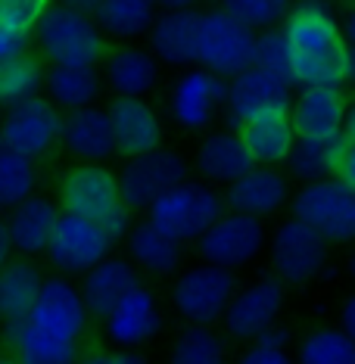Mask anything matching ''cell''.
<instances>
[{"mask_svg": "<svg viewBox=\"0 0 355 364\" xmlns=\"http://www.w3.org/2000/svg\"><path fill=\"white\" fill-rule=\"evenodd\" d=\"M293 50L296 87L300 85H340L349 87L352 50L343 31V19L330 0H296L280 22Z\"/></svg>", "mask_w": 355, "mask_h": 364, "instance_id": "cell-1", "label": "cell"}, {"mask_svg": "<svg viewBox=\"0 0 355 364\" xmlns=\"http://www.w3.org/2000/svg\"><path fill=\"white\" fill-rule=\"evenodd\" d=\"M31 47L47 65H100L110 50V38L97 26L94 13L51 0L31 28Z\"/></svg>", "mask_w": 355, "mask_h": 364, "instance_id": "cell-2", "label": "cell"}, {"mask_svg": "<svg viewBox=\"0 0 355 364\" xmlns=\"http://www.w3.org/2000/svg\"><path fill=\"white\" fill-rule=\"evenodd\" d=\"M237 287V271L196 259L181 264L169 277L165 299L181 324H221V314L228 311Z\"/></svg>", "mask_w": 355, "mask_h": 364, "instance_id": "cell-3", "label": "cell"}, {"mask_svg": "<svg viewBox=\"0 0 355 364\" xmlns=\"http://www.w3.org/2000/svg\"><path fill=\"white\" fill-rule=\"evenodd\" d=\"M225 190L209 184L203 178H184L175 187H169L159 200L144 215L153 221L156 228H162L165 234H171L181 243H196L209 225L225 212Z\"/></svg>", "mask_w": 355, "mask_h": 364, "instance_id": "cell-4", "label": "cell"}, {"mask_svg": "<svg viewBox=\"0 0 355 364\" xmlns=\"http://www.w3.org/2000/svg\"><path fill=\"white\" fill-rule=\"evenodd\" d=\"M330 250L334 246L315 228H309L296 215H287L268 230L265 255L271 274L280 277L287 287H309L327 274Z\"/></svg>", "mask_w": 355, "mask_h": 364, "instance_id": "cell-5", "label": "cell"}, {"mask_svg": "<svg viewBox=\"0 0 355 364\" xmlns=\"http://www.w3.org/2000/svg\"><path fill=\"white\" fill-rule=\"evenodd\" d=\"M290 215L315 228L330 246H355V187L343 175L296 184Z\"/></svg>", "mask_w": 355, "mask_h": 364, "instance_id": "cell-6", "label": "cell"}, {"mask_svg": "<svg viewBox=\"0 0 355 364\" xmlns=\"http://www.w3.org/2000/svg\"><path fill=\"white\" fill-rule=\"evenodd\" d=\"M255 35L225 6L200 10V28H196V65L209 69L218 78H234L255 56Z\"/></svg>", "mask_w": 355, "mask_h": 364, "instance_id": "cell-7", "label": "cell"}, {"mask_svg": "<svg viewBox=\"0 0 355 364\" xmlns=\"http://www.w3.org/2000/svg\"><path fill=\"white\" fill-rule=\"evenodd\" d=\"M228 81L212 75L203 65H187L169 85L165 119L184 134H203L225 115Z\"/></svg>", "mask_w": 355, "mask_h": 364, "instance_id": "cell-8", "label": "cell"}, {"mask_svg": "<svg viewBox=\"0 0 355 364\" xmlns=\"http://www.w3.org/2000/svg\"><path fill=\"white\" fill-rule=\"evenodd\" d=\"M194 246L200 259L216 262L231 271H243L265 255L268 221L259 218V215L225 209Z\"/></svg>", "mask_w": 355, "mask_h": 364, "instance_id": "cell-9", "label": "cell"}, {"mask_svg": "<svg viewBox=\"0 0 355 364\" xmlns=\"http://www.w3.org/2000/svg\"><path fill=\"white\" fill-rule=\"evenodd\" d=\"M115 246L119 243L106 230L103 221L88 218V215H78V212H63L44 255L53 264L56 274L78 280L97 262H103L110 252H115Z\"/></svg>", "mask_w": 355, "mask_h": 364, "instance_id": "cell-10", "label": "cell"}, {"mask_svg": "<svg viewBox=\"0 0 355 364\" xmlns=\"http://www.w3.org/2000/svg\"><path fill=\"white\" fill-rule=\"evenodd\" d=\"M287 305V284L275 274H262L240 284L231 299L228 311L221 314V330L234 346H246L262 336L268 327L280 324V314Z\"/></svg>", "mask_w": 355, "mask_h": 364, "instance_id": "cell-11", "label": "cell"}, {"mask_svg": "<svg viewBox=\"0 0 355 364\" xmlns=\"http://www.w3.org/2000/svg\"><path fill=\"white\" fill-rule=\"evenodd\" d=\"M184 178H191V162L165 144L156 146V150L128 156L119 168L122 203L140 215L150 209L153 200H159L165 190L175 187Z\"/></svg>", "mask_w": 355, "mask_h": 364, "instance_id": "cell-12", "label": "cell"}, {"mask_svg": "<svg viewBox=\"0 0 355 364\" xmlns=\"http://www.w3.org/2000/svg\"><path fill=\"white\" fill-rule=\"evenodd\" d=\"M296 85L275 72L262 69V65H246L234 78H228L225 94V125L240 128L253 119L275 112H290Z\"/></svg>", "mask_w": 355, "mask_h": 364, "instance_id": "cell-13", "label": "cell"}, {"mask_svg": "<svg viewBox=\"0 0 355 364\" xmlns=\"http://www.w3.org/2000/svg\"><path fill=\"white\" fill-rule=\"evenodd\" d=\"M60 131H63V109L47 94L6 106L4 115H0V146L26 153L31 159H41L53 146H60Z\"/></svg>", "mask_w": 355, "mask_h": 364, "instance_id": "cell-14", "label": "cell"}, {"mask_svg": "<svg viewBox=\"0 0 355 364\" xmlns=\"http://www.w3.org/2000/svg\"><path fill=\"white\" fill-rule=\"evenodd\" d=\"M100 324H103V336L110 346L144 352L165 330V309H162L159 293L147 280H140Z\"/></svg>", "mask_w": 355, "mask_h": 364, "instance_id": "cell-15", "label": "cell"}, {"mask_svg": "<svg viewBox=\"0 0 355 364\" xmlns=\"http://www.w3.org/2000/svg\"><path fill=\"white\" fill-rule=\"evenodd\" d=\"M28 318L38 327H44L47 333L69 339V343H81L88 336L90 321H94L88 311L85 296H81V287L75 284V277H65V274L44 277Z\"/></svg>", "mask_w": 355, "mask_h": 364, "instance_id": "cell-16", "label": "cell"}, {"mask_svg": "<svg viewBox=\"0 0 355 364\" xmlns=\"http://www.w3.org/2000/svg\"><path fill=\"white\" fill-rule=\"evenodd\" d=\"M63 212H78L88 218L106 221L122 205L119 171L106 162H78L60 178Z\"/></svg>", "mask_w": 355, "mask_h": 364, "instance_id": "cell-17", "label": "cell"}, {"mask_svg": "<svg viewBox=\"0 0 355 364\" xmlns=\"http://www.w3.org/2000/svg\"><path fill=\"white\" fill-rule=\"evenodd\" d=\"M225 190V205L234 212L259 215V218H277V215L290 212L293 200V178L287 175L280 165H253L246 175L231 181Z\"/></svg>", "mask_w": 355, "mask_h": 364, "instance_id": "cell-18", "label": "cell"}, {"mask_svg": "<svg viewBox=\"0 0 355 364\" xmlns=\"http://www.w3.org/2000/svg\"><path fill=\"white\" fill-rule=\"evenodd\" d=\"M106 112L112 122L115 156L122 159L165 144V119L150 103V97H112Z\"/></svg>", "mask_w": 355, "mask_h": 364, "instance_id": "cell-19", "label": "cell"}, {"mask_svg": "<svg viewBox=\"0 0 355 364\" xmlns=\"http://www.w3.org/2000/svg\"><path fill=\"white\" fill-rule=\"evenodd\" d=\"M346 87L340 85H300L293 94L290 119L300 137H340L349 115Z\"/></svg>", "mask_w": 355, "mask_h": 364, "instance_id": "cell-20", "label": "cell"}, {"mask_svg": "<svg viewBox=\"0 0 355 364\" xmlns=\"http://www.w3.org/2000/svg\"><path fill=\"white\" fill-rule=\"evenodd\" d=\"M100 69H103L106 90L112 97H150L162 85L165 65L156 60V53L150 47L119 41L115 47L106 50Z\"/></svg>", "mask_w": 355, "mask_h": 364, "instance_id": "cell-21", "label": "cell"}, {"mask_svg": "<svg viewBox=\"0 0 355 364\" xmlns=\"http://www.w3.org/2000/svg\"><path fill=\"white\" fill-rule=\"evenodd\" d=\"M253 165L255 162L240 137V128H231V125L203 131L200 144H196V150L191 156V171L216 187H228L231 181L246 175Z\"/></svg>", "mask_w": 355, "mask_h": 364, "instance_id": "cell-22", "label": "cell"}, {"mask_svg": "<svg viewBox=\"0 0 355 364\" xmlns=\"http://www.w3.org/2000/svg\"><path fill=\"white\" fill-rule=\"evenodd\" d=\"M60 150L72 162H110L115 156V137L106 106L94 103L63 112Z\"/></svg>", "mask_w": 355, "mask_h": 364, "instance_id": "cell-23", "label": "cell"}, {"mask_svg": "<svg viewBox=\"0 0 355 364\" xmlns=\"http://www.w3.org/2000/svg\"><path fill=\"white\" fill-rule=\"evenodd\" d=\"M140 280H144V274H140L137 264L131 262L125 252H110L103 262H97L94 268L78 277V287H81V296H85V302H88L90 318L100 324L106 314L125 299Z\"/></svg>", "mask_w": 355, "mask_h": 364, "instance_id": "cell-24", "label": "cell"}, {"mask_svg": "<svg viewBox=\"0 0 355 364\" xmlns=\"http://www.w3.org/2000/svg\"><path fill=\"white\" fill-rule=\"evenodd\" d=\"M60 215H63L60 200H51V196H41V193H31L28 200L13 205L4 218L13 252L16 255H31V259L44 255L47 243H51V237L56 230Z\"/></svg>", "mask_w": 355, "mask_h": 364, "instance_id": "cell-25", "label": "cell"}, {"mask_svg": "<svg viewBox=\"0 0 355 364\" xmlns=\"http://www.w3.org/2000/svg\"><path fill=\"white\" fill-rule=\"evenodd\" d=\"M196 28L200 10H159L147 31V47L156 53L165 69H187L196 65Z\"/></svg>", "mask_w": 355, "mask_h": 364, "instance_id": "cell-26", "label": "cell"}, {"mask_svg": "<svg viewBox=\"0 0 355 364\" xmlns=\"http://www.w3.org/2000/svg\"><path fill=\"white\" fill-rule=\"evenodd\" d=\"M184 250L187 243L165 234L150 218H137L125 237V255L144 277H171L184 264Z\"/></svg>", "mask_w": 355, "mask_h": 364, "instance_id": "cell-27", "label": "cell"}, {"mask_svg": "<svg viewBox=\"0 0 355 364\" xmlns=\"http://www.w3.org/2000/svg\"><path fill=\"white\" fill-rule=\"evenodd\" d=\"M0 346H4L13 358H19L26 364H65V361H75L81 355V349H78L81 343H69V339L47 333L28 314L0 324Z\"/></svg>", "mask_w": 355, "mask_h": 364, "instance_id": "cell-28", "label": "cell"}, {"mask_svg": "<svg viewBox=\"0 0 355 364\" xmlns=\"http://www.w3.org/2000/svg\"><path fill=\"white\" fill-rule=\"evenodd\" d=\"M346 140L349 134L340 137H296L290 156H287L284 171L293 178V184H309V181H324L340 175Z\"/></svg>", "mask_w": 355, "mask_h": 364, "instance_id": "cell-29", "label": "cell"}, {"mask_svg": "<svg viewBox=\"0 0 355 364\" xmlns=\"http://www.w3.org/2000/svg\"><path fill=\"white\" fill-rule=\"evenodd\" d=\"M44 94L60 106L63 112L81 109V106L100 103L106 94V81L100 65H51L47 69Z\"/></svg>", "mask_w": 355, "mask_h": 364, "instance_id": "cell-30", "label": "cell"}, {"mask_svg": "<svg viewBox=\"0 0 355 364\" xmlns=\"http://www.w3.org/2000/svg\"><path fill=\"white\" fill-rule=\"evenodd\" d=\"M240 137L255 165H280L284 168L287 156H290L300 134H296L290 112H275L240 125Z\"/></svg>", "mask_w": 355, "mask_h": 364, "instance_id": "cell-31", "label": "cell"}, {"mask_svg": "<svg viewBox=\"0 0 355 364\" xmlns=\"http://www.w3.org/2000/svg\"><path fill=\"white\" fill-rule=\"evenodd\" d=\"M44 277L47 274L38 268L31 255L13 252V259L0 268V324L26 318L38 299Z\"/></svg>", "mask_w": 355, "mask_h": 364, "instance_id": "cell-32", "label": "cell"}, {"mask_svg": "<svg viewBox=\"0 0 355 364\" xmlns=\"http://www.w3.org/2000/svg\"><path fill=\"white\" fill-rule=\"evenodd\" d=\"M156 13V0H100L94 19L110 41H137L147 38Z\"/></svg>", "mask_w": 355, "mask_h": 364, "instance_id": "cell-33", "label": "cell"}, {"mask_svg": "<svg viewBox=\"0 0 355 364\" xmlns=\"http://www.w3.org/2000/svg\"><path fill=\"white\" fill-rule=\"evenodd\" d=\"M44 85H47V65L38 50L28 47V50L4 60L0 63V109L44 94Z\"/></svg>", "mask_w": 355, "mask_h": 364, "instance_id": "cell-34", "label": "cell"}, {"mask_svg": "<svg viewBox=\"0 0 355 364\" xmlns=\"http://www.w3.org/2000/svg\"><path fill=\"white\" fill-rule=\"evenodd\" d=\"M228 343L218 324H184L175 333L169 358L175 364H221L228 358Z\"/></svg>", "mask_w": 355, "mask_h": 364, "instance_id": "cell-35", "label": "cell"}, {"mask_svg": "<svg viewBox=\"0 0 355 364\" xmlns=\"http://www.w3.org/2000/svg\"><path fill=\"white\" fill-rule=\"evenodd\" d=\"M296 358L302 364H355V339L340 324L312 327L296 339Z\"/></svg>", "mask_w": 355, "mask_h": 364, "instance_id": "cell-36", "label": "cell"}, {"mask_svg": "<svg viewBox=\"0 0 355 364\" xmlns=\"http://www.w3.org/2000/svg\"><path fill=\"white\" fill-rule=\"evenodd\" d=\"M38 159H31L26 153H16L10 146H0V212H10L13 205L28 200L31 193H38Z\"/></svg>", "mask_w": 355, "mask_h": 364, "instance_id": "cell-37", "label": "cell"}, {"mask_svg": "<svg viewBox=\"0 0 355 364\" xmlns=\"http://www.w3.org/2000/svg\"><path fill=\"white\" fill-rule=\"evenodd\" d=\"M253 63L296 85L293 50H290V41H287V35H284V28H280V26L265 28V31H259V35H255V56H253Z\"/></svg>", "mask_w": 355, "mask_h": 364, "instance_id": "cell-38", "label": "cell"}, {"mask_svg": "<svg viewBox=\"0 0 355 364\" xmlns=\"http://www.w3.org/2000/svg\"><path fill=\"white\" fill-rule=\"evenodd\" d=\"M296 0H221L218 6H225L231 16L250 26L253 31L275 28L287 19V13L293 10Z\"/></svg>", "mask_w": 355, "mask_h": 364, "instance_id": "cell-39", "label": "cell"}, {"mask_svg": "<svg viewBox=\"0 0 355 364\" xmlns=\"http://www.w3.org/2000/svg\"><path fill=\"white\" fill-rule=\"evenodd\" d=\"M290 346H293L290 327L275 324V327H268L262 336H255L253 343H246L240 358L246 364H290V358H293Z\"/></svg>", "mask_w": 355, "mask_h": 364, "instance_id": "cell-40", "label": "cell"}, {"mask_svg": "<svg viewBox=\"0 0 355 364\" xmlns=\"http://www.w3.org/2000/svg\"><path fill=\"white\" fill-rule=\"evenodd\" d=\"M51 0H0V19L31 31Z\"/></svg>", "mask_w": 355, "mask_h": 364, "instance_id": "cell-41", "label": "cell"}, {"mask_svg": "<svg viewBox=\"0 0 355 364\" xmlns=\"http://www.w3.org/2000/svg\"><path fill=\"white\" fill-rule=\"evenodd\" d=\"M28 47H31V31L0 19V63L22 53V50H28Z\"/></svg>", "mask_w": 355, "mask_h": 364, "instance_id": "cell-42", "label": "cell"}, {"mask_svg": "<svg viewBox=\"0 0 355 364\" xmlns=\"http://www.w3.org/2000/svg\"><path fill=\"white\" fill-rule=\"evenodd\" d=\"M88 361H112V364H137L144 361V352L137 349H119V346H110V349H97L88 355Z\"/></svg>", "mask_w": 355, "mask_h": 364, "instance_id": "cell-43", "label": "cell"}, {"mask_svg": "<svg viewBox=\"0 0 355 364\" xmlns=\"http://www.w3.org/2000/svg\"><path fill=\"white\" fill-rule=\"evenodd\" d=\"M337 314H340V321H337V324H340L346 333L355 339V289L343 296V302H340V309H337Z\"/></svg>", "mask_w": 355, "mask_h": 364, "instance_id": "cell-44", "label": "cell"}, {"mask_svg": "<svg viewBox=\"0 0 355 364\" xmlns=\"http://www.w3.org/2000/svg\"><path fill=\"white\" fill-rule=\"evenodd\" d=\"M340 175L355 187V137L346 140V153H343V165H340Z\"/></svg>", "mask_w": 355, "mask_h": 364, "instance_id": "cell-45", "label": "cell"}, {"mask_svg": "<svg viewBox=\"0 0 355 364\" xmlns=\"http://www.w3.org/2000/svg\"><path fill=\"white\" fill-rule=\"evenodd\" d=\"M343 31H346V41H349V50L355 56V0L349 4V10L343 13Z\"/></svg>", "mask_w": 355, "mask_h": 364, "instance_id": "cell-46", "label": "cell"}, {"mask_svg": "<svg viewBox=\"0 0 355 364\" xmlns=\"http://www.w3.org/2000/svg\"><path fill=\"white\" fill-rule=\"evenodd\" d=\"M13 259V246H10V234H6V225L0 221V268Z\"/></svg>", "mask_w": 355, "mask_h": 364, "instance_id": "cell-47", "label": "cell"}, {"mask_svg": "<svg viewBox=\"0 0 355 364\" xmlns=\"http://www.w3.org/2000/svg\"><path fill=\"white\" fill-rule=\"evenodd\" d=\"M159 10H194L200 0H156Z\"/></svg>", "mask_w": 355, "mask_h": 364, "instance_id": "cell-48", "label": "cell"}, {"mask_svg": "<svg viewBox=\"0 0 355 364\" xmlns=\"http://www.w3.org/2000/svg\"><path fill=\"white\" fill-rule=\"evenodd\" d=\"M65 6H75V10H85V13H97V6H100V0H60Z\"/></svg>", "mask_w": 355, "mask_h": 364, "instance_id": "cell-49", "label": "cell"}, {"mask_svg": "<svg viewBox=\"0 0 355 364\" xmlns=\"http://www.w3.org/2000/svg\"><path fill=\"white\" fill-rule=\"evenodd\" d=\"M346 134L355 137V97L349 100V115H346Z\"/></svg>", "mask_w": 355, "mask_h": 364, "instance_id": "cell-50", "label": "cell"}, {"mask_svg": "<svg viewBox=\"0 0 355 364\" xmlns=\"http://www.w3.org/2000/svg\"><path fill=\"white\" fill-rule=\"evenodd\" d=\"M346 277H349L352 284H355V250L349 252V259H346Z\"/></svg>", "mask_w": 355, "mask_h": 364, "instance_id": "cell-51", "label": "cell"}, {"mask_svg": "<svg viewBox=\"0 0 355 364\" xmlns=\"http://www.w3.org/2000/svg\"><path fill=\"white\" fill-rule=\"evenodd\" d=\"M349 87H355V56H352V69H349Z\"/></svg>", "mask_w": 355, "mask_h": 364, "instance_id": "cell-52", "label": "cell"}]
</instances>
